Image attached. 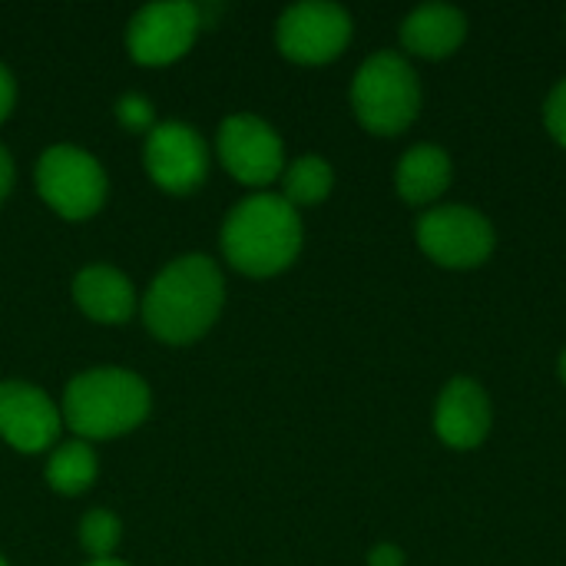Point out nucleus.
<instances>
[{"label": "nucleus", "mask_w": 566, "mask_h": 566, "mask_svg": "<svg viewBox=\"0 0 566 566\" xmlns=\"http://www.w3.org/2000/svg\"><path fill=\"white\" fill-rule=\"evenodd\" d=\"M226 305V279L209 255L172 259L143 295V322L166 345L202 338Z\"/></svg>", "instance_id": "obj_1"}, {"label": "nucleus", "mask_w": 566, "mask_h": 566, "mask_svg": "<svg viewBox=\"0 0 566 566\" xmlns=\"http://www.w3.org/2000/svg\"><path fill=\"white\" fill-rule=\"evenodd\" d=\"M222 255L232 269L265 279L289 269L302 249V219L279 192H252L222 222Z\"/></svg>", "instance_id": "obj_2"}, {"label": "nucleus", "mask_w": 566, "mask_h": 566, "mask_svg": "<svg viewBox=\"0 0 566 566\" xmlns=\"http://www.w3.org/2000/svg\"><path fill=\"white\" fill-rule=\"evenodd\" d=\"M149 385L116 365H99L70 378L60 418L80 441H106L139 428L149 418Z\"/></svg>", "instance_id": "obj_3"}, {"label": "nucleus", "mask_w": 566, "mask_h": 566, "mask_svg": "<svg viewBox=\"0 0 566 566\" xmlns=\"http://www.w3.org/2000/svg\"><path fill=\"white\" fill-rule=\"evenodd\" d=\"M352 106L365 129L395 136L408 129L421 109V83L415 66L395 53H371L352 80Z\"/></svg>", "instance_id": "obj_4"}, {"label": "nucleus", "mask_w": 566, "mask_h": 566, "mask_svg": "<svg viewBox=\"0 0 566 566\" xmlns=\"http://www.w3.org/2000/svg\"><path fill=\"white\" fill-rule=\"evenodd\" d=\"M36 192L63 219H90L106 202V169L99 159L73 143L46 146L36 159Z\"/></svg>", "instance_id": "obj_5"}, {"label": "nucleus", "mask_w": 566, "mask_h": 566, "mask_svg": "<svg viewBox=\"0 0 566 566\" xmlns=\"http://www.w3.org/2000/svg\"><path fill=\"white\" fill-rule=\"evenodd\" d=\"M202 30L199 7L189 0H156L139 7L126 23V50L143 66H166L189 53Z\"/></svg>", "instance_id": "obj_6"}, {"label": "nucleus", "mask_w": 566, "mask_h": 566, "mask_svg": "<svg viewBox=\"0 0 566 566\" xmlns=\"http://www.w3.org/2000/svg\"><path fill=\"white\" fill-rule=\"evenodd\" d=\"M279 50L295 63H328L352 40V17L332 0L292 3L275 23Z\"/></svg>", "instance_id": "obj_7"}, {"label": "nucleus", "mask_w": 566, "mask_h": 566, "mask_svg": "<svg viewBox=\"0 0 566 566\" xmlns=\"http://www.w3.org/2000/svg\"><path fill=\"white\" fill-rule=\"evenodd\" d=\"M216 153L245 186H269L285 169V146L272 123L252 113H232L219 123Z\"/></svg>", "instance_id": "obj_8"}, {"label": "nucleus", "mask_w": 566, "mask_h": 566, "mask_svg": "<svg viewBox=\"0 0 566 566\" xmlns=\"http://www.w3.org/2000/svg\"><path fill=\"white\" fill-rule=\"evenodd\" d=\"M418 242L434 262L471 269L494 252V226L471 206H438L418 219Z\"/></svg>", "instance_id": "obj_9"}, {"label": "nucleus", "mask_w": 566, "mask_h": 566, "mask_svg": "<svg viewBox=\"0 0 566 566\" xmlns=\"http://www.w3.org/2000/svg\"><path fill=\"white\" fill-rule=\"evenodd\" d=\"M143 163L159 189L192 192L209 172V146L196 126L182 119H163L146 133Z\"/></svg>", "instance_id": "obj_10"}, {"label": "nucleus", "mask_w": 566, "mask_h": 566, "mask_svg": "<svg viewBox=\"0 0 566 566\" xmlns=\"http://www.w3.org/2000/svg\"><path fill=\"white\" fill-rule=\"evenodd\" d=\"M60 424V408L43 388L30 381H0V438L10 448L40 454L53 448Z\"/></svg>", "instance_id": "obj_11"}, {"label": "nucleus", "mask_w": 566, "mask_h": 566, "mask_svg": "<svg viewBox=\"0 0 566 566\" xmlns=\"http://www.w3.org/2000/svg\"><path fill=\"white\" fill-rule=\"evenodd\" d=\"M434 428L451 448H478L491 431V398L471 378H454L438 398Z\"/></svg>", "instance_id": "obj_12"}, {"label": "nucleus", "mask_w": 566, "mask_h": 566, "mask_svg": "<svg viewBox=\"0 0 566 566\" xmlns=\"http://www.w3.org/2000/svg\"><path fill=\"white\" fill-rule=\"evenodd\" d=\"M73 302L99 325H123L136 308V292L116 265L93 262L73 275Z\"/></svg>", "instance_id": "obj_13"}, {"label": "nucleus", "mask_w": 566, "mask_h": 566, "mask_svg": "<svg viewBox=\"0 0 566 566\" xmlns=\"http://www.w3.org/2000/svg\"><path fill=\"white\" fill-rule=\"evenodd\" d=\"M468 33V17L451 3H424L401 23V43L418 56H448Z\"/></svg>", "instance_id": "obj_14"}, {"label": "nucleus", "mask_w": 566, "mask_h": 566, "mask_svg": "<svg viewBox=\"0 0 566 566\" xmlns=\"http://www.w3.org/2000/svg\"><path fill=\"white\" fill-rule=\"evenodd\" d=\"M398 192L401 199H408L411 206H421V202H431L438 199L448 182H451V159L441 146L434 143H421V146H411L401 163H398Z\"/></svg>", "instance_id": "obj_15"}, {"label": "nucleus", "mask_w": 566, "mask_h": 566, "mask_svg": "<svg viewBox=\"0 0 566 566\" xmlns=\"http://www.w3.org/2000/svg\"><path fill=\"white\" fill-rule=\"evenodd\" d=\"M96 471H99L96 451L80 438L53 448V454L46 458V484L56 494H66V497H76V494L90 491L93 481H96Z\"/></svg>", "instance_id": "obj_16"}, {"label": "nucleus", "mask_w": 566, "mask_h": 566, "mask_svg": "<svg viewBox=\"0 0 566 566\" xmlns=\"http://www.w3.org/2000/svg\"><path fill=\"white\" fill-rule=\"evenodd\" d=\"M332 182H335L332 166L322 156L308 153V156H298L285 169V176H282V196L292 206H315V202H322L332 192Z\"/></svg>", "instance_id": "obj_17"}, {"label": "nucleus", "mask_w": 566, "mask_h": 566, "mask_svg": "<svg viewBox=\"0 0 566 566\" xmlns=\"http://www.w3.org/2000/svg\"><path fill=\"white\" fill-rule=\"evenodd\" d=\"M76 537H80L83 551L93 560H106V557H113V551L123 541V524H119V517L113 511L93 507V511L83 514V521L76 527Z\"/></svg>", "instance_id": "obj_18"}, {"label": "nucleus", "mask_w": 566, "mask_h": 566, "mask_svg": "<svg viewBox=\"0 0 566 566\" xmlns=\"http://www.w3.org/2000/svg\"><path fill=\"white\" fill-rule=\"evenodd\" d=\"M116 119L126 129H133V133H139V129L149 133L156 126V109H153V103L143 93H123L116 99Z\"/></svg>", "instance_id": "obj_19"}, {"label": "nucleus", "mask_w": 566, "mask_h": 566, "mask_svg": "<svg viewBox=\"0 0 566 566\" xmlns=\"http://www.w3.org/2000/svg\"><path fill=\"white\" fill-rule=\"evenodd\" d=\"M544 119H547V129L554 133V139L566 146V76L551 90L547 106H544Z\"/></svg>", "instance_id": "obj_20"}, {"label": "nucleus", "mask_w": 566, "mask_h": 566, "mask_svg": "<svg viewBox=\"0 0 566 566\" xmlns=\"http://www.w3.org/2000/svg\"><path fill=\"white\" fill-rule=\"evenodd\" d=\"M13 103H17V80H13L10 66L0 63V123L10 116Z\"/></svg>", "instance_id": "obj_21"}, {"label": "nucleus", "mask_w": 566, "mask_h": 566, "mask_svg": "<svg viewBox=\"0 0 566 566\" xmlns=\"http://www.w3.org/2000/svg\"><path fill=\"white\" fill-rule=\"evenodd\" d=\"M368 566H405V554L395 544H378L368 554Z\"/></svg>", "instance_id": "obj_22"}, {"label": "nucleus", "mask_w": 566, "mask_h": 566, "mask_svg": "<svg viewBox=\"0 0 566 566\" xmlns=\"http://www.w3.org/2000/svg\"><path fill=\"white\" fill-rule=\"evenodd\" d=\"M10 186H13V159H10V149L0 143V199H7Z\"/></svg>", "instance_id": "obj_23"}, {"label": "nucleus", "mask_w": 566, "mask_h": 566, "mask_svg": "<svg viewBox=\"0 0 566 566\" xmlns=\"http://www.w3.org/2000/svg\"><path fill=\"white\" fill-rule=\"evenodd\" d=\"M86 566H126L123 560H113V557H106V560H90Z\"/></svg>", "instance_id": "obj_24"}, {"label": "nucleus", "mask_w": 566, "mask_h": 566, "mask_svg": "<svg viewBox=\"0 0 566 566\" xmlns=\"http://www.w3.org/2000/svg\"><path fill=\"white\" fill-rule=\"evenodd\" d=\"M560 375H564V381H566V352H564V358H560Z\"/></svg>", "instance_id": "obj_25"}, {"label": "nucleus", "mask_w": 566, "mask_h": 566, "mask_svg": "<svg viewBox=\"0 0 566 566\" xmlns=\"http://www.w3.org/2000/svg\"><path fill=\"white\" fill-rule=\"evenodd\" d=\"M0 566H10V564H7V560H3V557H0Z\"/></svg>", "instance_id": "obj_26"}]
</instances>
